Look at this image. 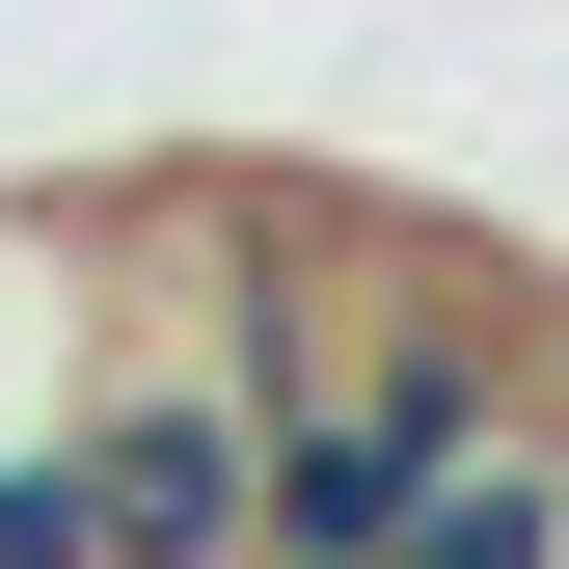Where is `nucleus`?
<instances>
[{"instance_id": "1", "label": "nucleus", "mask_w": 569, "mask_h": 569, "mask_svg": "<svg viewBox=\"0 0 569 569\" xmlns=\"http://www.w3.org/2000/svg\"><path fill=\"white\" fill-rule=\"evenodd\" d=\"M82 542L109 569H244L271 542V407L218 380V352H82Z\"/></svg>"}, {"instance_id": "4", "label": "nucleus", "mask_w": 569, "mask_h": 569, "mask_svg": "<svg viewBox=\"0 0 569 569\" xmlns=\"http://www.w3.org/2000/svg\"><path fill=\"white\" fill-rule=\"evenodd\" d=\"M244 569H299V542H244Z\"/></svg>"}, {"instance_id": "3", "label": "nucleus", "mask_w": 569, "mask_h": 569, "mask_svg": "<svg viewBox=\"0 0 569 569\" xmlns=\"http://www.w3.org/2000/svg\"><path fill=\"white\" fill-rule=\"evenodd\" d=\"M0 569H109L82 542V435H0Z\"/></svg>"}, {"instance_id": "2", "label": "nucleus", "mask_w": 569, "mask_h": 569, "mask_svg": "<svg viewBox=\"0 0 569 569\" xmlns=\"http://www.w3.org/2000/svg\"><path fill=\"white\" fill-rule=\"evenodd\" d=\"M380 569H569V407H488V435L380 516Z\"/></svg>"}]
</instances>
